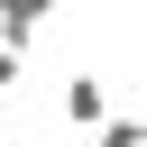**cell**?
I'll return each mask as SVG.
<instances>
[{"instance_id":"obj_1","label":"cell","mask_w":147,"mask_h":147,"mask_svg":"<svg viewBox=\"0 0 147 147\" xmlns=\"http://www.w3.org/2000/svg\"><path fill=\"white\" fill-rule=\"evenodd\" d=\"M55 110H64L74 129H101V119H110V92H101L92 74H64V92H55Z\"/></svg>"},{"instance_id":"obj_2","label":"cell","mask_w":147,"mask_h":147,"mask_svg":"<svg viewBox=\"0 0 147 147\" xmlns=\"http://www.w3.org/2000/svg\"><path fill=\"white\" fill-rule=\"evenodd\" d=\"M46 18H55V0H0V46L28 55V46L46 37Z\"/></svg>"},{"instance_id":"obj_3","label":"cell","mask_w":147,"mask_h":147,"mask_svg":"<svg viewBox=\"0 0 147 147\" xmlns=\"http://www.w3.org/2000/svg\"><path fill=\"white\" fill-rule=\"evenodd\" d=\"M138 129H147V119H101V129H92V147H138Z\"/></svg>"},{"instance_id":"obj_4","label":"cell","mask_w":147,"mask_h":147,"mask_svg":"<svg viewBox=\"0 0 147 147\" xmlns=\"http://www.w3.org/2000/svg\"><path fill=\"white\" fill-rule=\"evenodd\" d=\"M18 74H28V55H18V46H0V92H18Z\"/></svg>"},{"instance_id":"obj_5","label":"cell","mask_w":147,"mask_h":147,"mask_svg":"<svg viewBox=\"0 0 147 147\" xmlns=\"http://www.w3.org/2000/svg\"><path fill=\"white\" fill-rule=\"evenodd\" d=\"M138 147H147V129H138Z\"/></svg>"},{"instance_id":"obj_6","label":"cell","mask_w":147,"mask_h":147,"mask_svg":"<svg viewBox=\"0 0 147 147\" xmlns=\"http://www.w3.org/2000/svg\"><path fill=\"white\" fill-rule=\"evenodd\" d=\"M138 9H147V0H138Z\"/></svg>"}]
</instances>
